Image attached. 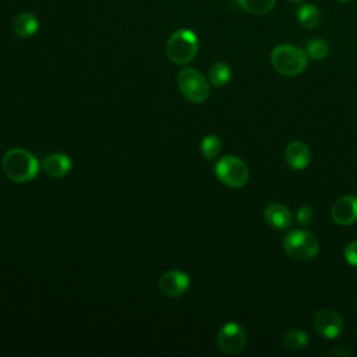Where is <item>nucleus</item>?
Segmentation results:
<instances>
[{
	"label": "nucleus",
	"instance_id": "f257e3e1",
	"mask_svg": "<svg viewBox=\"0 0 357 357\" xmlns=\"http://www.w3.org/2000/svg\"><path fill=\"white\" fill-rule=\"evenodd\" d=\"M4 174L15 183H28L33 180L39 172L36 158L24 148L8 149L1 160Z\"/></svg>",
	"mask_w": 357,
	"mask_h": 357
},
{
	"label": "nucleus",
	"instance_id": "f03ea898",
	"mask_svg": "<svg viewBox=\"0 0 357 357\" xmlns=\"http://www.w3.org/2000/svg\"><path fill=\"white\" fill-rule=\"evenodd\" d=\"M308 56L305 50L293 43H280L273 47L271 53V63L273 68L286 77H296L307 67Z\"/></svg>",
	"mask_w": 357,
	"mask_h": 357
},
{
	"label": "nucleus",
	"instance_id": "7ed1b4c3",
	"mask_svg": "<svg viewBox=\"0 0 357 357\" xmlns=\"http://www.w3.org/2000/svg\"><path fill=\"white\" fill-rule=\"evenodd\" d=\"M198 52V38L191 29H177L174 31L166 45V53L170 61L174 64L184 66L190 63Z\"/></svg>",
	"mask_w": 357,
	"mask_h": 357
},
{
	"label": "nucleus",
	"instance_id": "20e7f679",
	"mask_svg": "<svg viewBox=\"0 0 357 357\" xmlns=\"http://www.w3.org/2000/svg\"><path fill=\"white\" fill-rule=\"evenodd\" d=\"M284 252L298 261H308L317 257L319 251V243L317 237L304 229L291 230L283 240Z\"/></svg>",
	"mask_w": 357,
	"mask_h": 357
},
{
	"label": "nucleus",
	"instance_id": "39448f33",
	"mask_svg": "<svg viewBox=\"0 0 357 357\" xmlns=\"http://www.w3.org/2000/svg\"><path fill=\"white\" fill-rule=\"evenodd\" d=\"M177 85L181 95L192 103H202L211 95L209 82L198 70L192 67H184L178 73Z\"/></svg>",
	"mask_w": 357,
	"mask_h": 357
},
{
	"label": "nucleus",
	"instance_id": "423d86ee",
	"mask_svg": "<svg viewBox=\"0 0 357 357\" xmlns=\"http://www.w3.org/2000/svg\"><path fill=\"white\" fill-rule=\"evenodd\" d=\"M215 174L220 183L231 188H240L248 181V167L234 155L220 158L215 166Z\"/></svg>",
	"mask_w": 357,
	"mask_h": 357
},
{
	"label": "nucleus",
	"instance_id": "0eeeda50",
	"mask_svg": "<svg viewBox=\"0 0 357 357\" xmlns=\"http://www.w3.org/2000/svg\"><path fill=\"white\" fill-rule=\"evenodd\" d=\"M247 344V332L237 322L225 324L216 333L218 349L227 356L238 354Z\"/></svg>",
	"mask_w": 357,
	"mask_h": 357
},
{
	"label": "nucleus",
	"instance_id": "6e6552de",
	"mask_svg": "<svg viewBox=\"0 0 357 357\" xmlns=\"http://www.w3.org/2000/svg\"><path fill=\"white\" fill-rule=\"evenodd\" d=\"M315 332L325 339H336L344 329V322L340 314L335 310H319L314 315Z\"/></svg>",
	"mask_w": 357,
	"mask_h": 357
},
{
	"label": "nucleus",
	"instance_id": "1a4fd4ad",
	"mask_svg": "<svg viewBox=\"0 0 357 357\" xmlns=\"http://www.w3.org/2000/svg\"><path fill=\"white\" fill-rule=\"evenodd\" d=\"M159 290L166 297H180L190 287V278L187 273L178 269H170L165 272L159 279Z\"/></svg>",
	"mask_w": 357,
	"mask_h": 357
},
{
	"label": "nucleus",
	"instance_id": "9d476101",
	"mask_svg": "<svg viewBox=\"0 0 357 357\" xmlns=\"http://www.w3.org/2000/svg\"><path fill=\"white\" fill-rule=\"evenodd\" d=\"M332 219L335 223L340 226H349L357 222V197L354 195H344L339 198L332 209H331Z\"/></svg>",
	"mask_w": 357,
	"mask_h": 357
},
{
	"label": "nucleus",
	"instance_id": "9b49d317",
	"mask_svg": "<svg viewBox=\"0 0 357 357\" xmlns=\"http://www.w3.org/2000/svg\"><path fill=\"white\" fill-rule=\"evenodd\" d=\"M287 165L294 170L305 169L311 162V151L303 141H291L284 151Z\"/></svg>",
	"mask_w": 357,
	"mask_h": 357
},
{
	"label": "nucleus",
	"instance_id": "f8f14e48",
	"mask_svg": "<svg viewBox=\"0 0 357 357\" xmlns=\"http://www.w3.org/2000/svg\"><path fill=\"white\" fill-rule=\"evenodd\" d=\"M264 218L269 226L280 230L290 227L293 220L290 209L279 202L269 204L264 211Z\"/></svg>",
	"mask_w": 357,
	"mask_h": 357
},
{
	"label": "nucleus",
	"instance_id": "ddd939ff",
	"mask_svg": "<svg viewBox=\"0 0 357 357\" xmlns=\"http://www.w3.org/2000/svg\"><path fill=\"white\" fill-rule=\"evenodd\" d=\"M43 172L53 178L64 177L71 169V159L66 153H52L42 162Z\"/></svg>",
	"mask_w": 357,
	"mask_h": 357
},
{
	"label": "nucleus",
	"instance_id": "4468645a",
	"mask_svg": "<svg viewBox=\"0 0 357 357\" xmlns=\"http://www.w3.org/2000/svg\"><path fill=\"white\" fill-rule=\"evenodd\" d=\"M39 28V21L32 13H21L13 21V31L18 38H29Z\"/></svg>",
	"mask_w": 357,
	"mask_h": 357
},
{
	"label": "nucleus",
	"instance_id": "2eb2a0df",
	"mask_svg": "<svg viewBox=\"0 0 357 357\" xmlns=\"http://www.w3.org/2000/svg\"><path fill=\"white\" fill-rule=\"evenodd\" d=\"M322 14L314 4H303L297 8V21L303 28L314 29L321 24Z\"/></svg>",
	"mask_w": 357,
	"mask_h": 357
},
{
	"label": "nucleus",
	"instance_id": "dca6fc26",
	"mask_svg": "<svg viewBox=\"0 0 357 357\" xmlns=\"http://www.w3.org/2000/svg\"><path fill=\"white\" fill-rule=\"evenodd\" d=\"M209 82L215 86H223L230 81L231 71L227 63L225 61H218L215 63L211 70H209Z\"/></svg>",
	"mask_w": 357,
	"mask_h": 357
},
{
	"label": "nucleus",
	"instance_id": "f3484780",
	"mask_svg": "<svg viewBox=\"0 0 357 357\" xmlns=\"http://www.w3.org/2000/svg\"><path fill=\"white\" fill-rule=\"evenodd\" d=\"M241 8L254 15L268 14L276 4V0H237Z\"/></svg>",
	"mask_w": 357,
	"mask_h": 357
},
{
	"label": "nucleus",
	"instance_id": "a211bd4d",
	"mask_svg": "<svg viewBox=\"0 0 357 357\" xmlns=\"http://www.w3.org/2000/svg\"><path fill=\"white\" fill-rule=\"evenodd\" d=\"M308 336L304 331L300 329H289L283 335V344L290 350H301L307 346Z\"/></svg>",
	"mask_w": 357,
	"mask_h": 357
},
{
	"label": "nucleus",
	"instance_id": "6ab92c4d",
	"mask_svg": "<svg viewBox=\"0 0 357 357\" xmlns=\"http://www.w3.org/2000/svg\"><path fill=\"white\" fill-rule=\"evenodd\" d=\"M304 50H305V53L310 59L322 60L329 53V45H328L326 40H324L321 38H314V39H310L307 42Z\"/></svg>",
	"mask_w": 357,
	"mask_h": 357
},
{
	"label": "nucleus",
	"instance_id": "aec40b11",
	"mask_svg": "<svg viewBox=\"0 0 357 357\" xmlns=\"http://www.w3.org/2000/svg\"><path fill=\"white\" fill-rule=\"evenodd\" d=\"M222 149V142L216 135H208L201 142V153L205 159L212 160L215 159Z\"/></svg>",
	"mask_w": 357,
	"mask_h": 357
},
{
	"label": "nucleus",
	"instance_id": "412c9836",
	"mask_svg": "<svg viewBox=\"0 0 357 357\" xmlns=\"http://www.w3.org/2000/svg\"><path fill=\"white\" fill-rule=\"evenodd\" d=\"M296 220L300 226L305 227L308 225L312 223L314 220V211L310 208V206H301L298 208L297 213H296Z\"/></svg>",
	"mask_w": 357,
	"mask_h": 357
},
{
	"label": "nucleus",
	"instance_id": "4be33fe9",
	"mask_svg": "<svg viewBox=\"0 0 357 357\" xmlns=\"http://www.w3.org/2000/svg\"><path fill=\"white\" fill-rule=\"evenodd\" d=\"M343 255H344V259H346L350 265L357 266V240H354V241H351V243H349V244L346 245Z\"/></svg>",
	"mask_w": 357,
	"mask_h": 357
},
{
	"label": "nucleus",
	"instance_id": "5701e85b",
	"mask_svg": "<svg viewBox=\"0 0 357 357\" xmlns=\"http://www.w3.org/2000/svg\"><path fill=\"white\" fill-rule=\"evenodd\" d=\"M287 1H293V3H300V1H304V0H287Z\"/></svg>",
	"mask_w": 357,
	"mask_h": 357
},
{
	"label": "nucleus",
	"instance_id": "b1692460",
	"mask_svg": "<svg viewBox=\"0 0 357 357\" xmlns=\"http://www.w3.org/2000/svg\"><path fill=\"white\" fill-rule=\"evenodd\" d=\"M336 1H340V3H343V1H349V0H336Z\"/></svg>",
	"mask_w": 357,
	"mask_h": 357
}]
</instances>
